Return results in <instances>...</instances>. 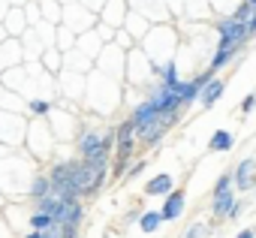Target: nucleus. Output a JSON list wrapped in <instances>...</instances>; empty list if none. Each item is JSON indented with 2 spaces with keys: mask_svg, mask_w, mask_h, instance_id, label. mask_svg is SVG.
Returning <instances> with one entry per match:
<instances>
[{
  "mask_svg": "<svg viewBox=\"0 0 256 238\" xmlns=\"http://www.w3.org/2000/svg\"><path fill=\"white\" fill-rule=\"evenodd\" d=\"M48 106H52L48 100H30V106H28V108H30V114H46V112H48Z\"/></svg>",
  "mask_w": 256,
  "mask_h": 238,
  "instance_id": "6ab92c4d",
  "label": "nucleus"
},
{
  "mask_svg": "<svg viewBox=\"0 0 256 238\" xmlns=\"http://www.w3.org/2000/svg\"><path fill=\"white\" fill-rule=\"evenodd\" d=\"M232 145H235V136L229 133V130H217L211 139H208V151H220V154H226V151H232Z\"/></svg>",
  "mask_w": 256,
  "mask_h": 238,
  "instance_id": "9d476101",
  "label": "nucleus"
},
{
  "mask_svg": "<svg viewBox=\"0 0 256 238\" xmlns=\"http://www.w3.org/2000/svg\"><path fill=\"white\" fill-rule=\"evenodd\" d=\"M238 202V196H235V187H229V190H220V193H214L211 196V214L217 217V220H226V214H229V208Z\"/></svg>",
  "mask_w": 256,
  "mask_h": 238,
  "instance_id": "0eeeda50",
  "label": "nucleus"
},
{
  "mask_svg": "<svg viewBox=\"0 0 256 238\" xmlns=\"http://www.w3.org/2000/svg\"><path fill=\"white\" fill-rule=\"evenodd\" d=\"M253 108H256V94H250V96L241 102V112H253Z\"/></svg>",
  "mask_w": 256,
  "mask_h": 238,
  "instance_id": "4be33fe9",
  "label": "nucleus"
},
{
  "mask_svg": "<svg viewBox=\"0 0 256 238\" xmlns=\"http://www.w3.org/2000/svg\"><path fill=\"white\" fill-rule=\"evenodd\" d=\"M241 211H244V202H235V205L229 208V214H226V220H235V217H238Z\"/></svg>",
  "mask_w": 256,
  "mask_h": 238,
  "instance_id": "412c9836",
  "label": "nucleus"
},
{
  "mask_svg": "<svg viewBox=\"0 0 256 238\" xmlns=\"http://www.w3.org/2000/svg\"><path fill=\"white\" fill-rule=\"evenodd\" d=\"M250 4H253V10H256V0H250Z\"/></svg>",
  "mask_w": 256,
  "mask_h": 238,
  "instance_id": "bb28decb",
  "label": "nucleus"
},
{
  "mask_svg": "<svg viewBox=\"0 0 256 238\" xmlns=\"http://www.w3.org/2000/svg\"><path fill=\"white\" fill-rule=\"evenodd\" d=\"M232 184H235V190H241V193L256 184V160H253V157H247V160H241V163L235 166Z\"/></svg>",
  "mask_w": 256,
  "mask_h": 238,
  "instance_id": "7ed1b4c3",
  "label": "nucleus"
},
{
  "mask_svg": "<svg viewBox=\"0 0 256 238\" xmlns=\"http://www.w3.org/2000/svg\"><path fill=\"white\" fill-rule=\"evenodd\" d=\"M238 48H241L238 42H226V40H220V42H217V52H214L211 60H208V70H211V72H220V70L238 54Z\"/></svg>",
  "mask_w": 256,
  "mask_h": 238,
  "instance_id": "423d86ee",
  "label": "nucleus"
},
{
  "mask_svg": "<svg viewBox=\"0 0 256 238\" xmlns=\"http://www.w3.org/2000/svg\"><path fill=\"white\" fill-rule=\"evenodd\" d=\"M52 223H54V217L46 214V211H36V214L30 217V229H52Z\"/></svg>",
  "mask_w": 256,
  "mask_h": 238,
  "instance_id": "dca6fc26",
  "label": "nucleus"
},
{
  "mask_svg": "<svg viewBox=\"0 0 256 238\" xmlns=\"http://www.w3.org/2000/svg\"><path fill=\"white\" fill-rule=\"evenodd\" d=\"M223 90H226V82H223V78H211V82L202 88V94H199V106H202V108H214L217 100L223 96Z\"/></svg>",
  "mask_w": 256,
  "mask_h": 238,
  "instance_id": "1a4fd4ad",
  "label": "nucleus"
},
{
  "mask_svg": "<svg viewBox=\"0 0 256 238\" xmlns=\"http://www.w3.org/2000/svg\"><path fill=\"white\" fill-rule=\"evenodd\" d=\"M126 163H130V160H118V163H114V172H112V175H114V178H120V175H124V169H126Z\"/></svg>",
  "mask_w": 256,
  "mask_h": 238,
  "instance_id": "5701e85b",
  "label": "nucleus"
},
{
  "mask_svg": "<svg viewBox=\"0 0 256 238\" xmlns=\"http://www.w3.org/2000/svg\"><path fill=\"white\" fill-rule=\"evenodd\" d=\"M253 12H256V10H253V4H250V0H241V4H238V10H235L232 16H235V18H241V22H247Z\"/></svg>",
  "mask_w": 256,
  "mask_h": 238,
  "instance_id": "f3484780",
  "label": "nucleus"
},
{
  "mask_svg": "<svg viewBox=\"0 0 256 238\" xmlns=\"http://www.w3.org/2000/svg\"><path fill=\"white\" fill-rule=\"evenodd\" d=\"M172 190H175V175L169 172H160L145 184V196H169Z\"/></svg>",
  "mask_w": 256,
  "mask_h": 238,
  "instance_id": "6e6552de",
  "label": "nucleus"
},
{
  "mask_svg": "<svg viewBox=\"0 0 256 238\" xmlns=\"http://www.w3.org/2000/svg\"><path fill=\"white\" fill-rule=\"evenodd\" d=\"M145 166H148L145 160H139V163H133V169H130V172H126V178H136V175H142V169H145Z\"/></svg>",
  "mask_w": 256,
  "mask_h": 238,
  "instance_id": "aec40b11",
  "label": "nucleus"
},
{
  "mask_svg": "<svg viewBox=\"0 0 256 238\" xmlns=\"http://www.w3.org/2000/svg\"><path fill=\"white\" fill-rule=\"evenodd\" d=\"M184 208H187V196H184V190H172L166 199H163V208H160V214H163V223H172V220H178L181 214H184Z\"/></svg>",
  "mask_w": 256,
  "mask_h": 238,
  "instance_id": "20e7f679",
  "label": "nucleus"
},
{
  "mask_svg": "<svg viewBox=\"0 0 256 238\" xmlns=\"http://www.w3.org/2000/svg\"><path fill=\"white\" fill-rule=\"evenodd\" d=\"M217 34H220V40L238 42V46H244V42L250 40V36H247V22H241V18H235V16L220 18V22H217Z\"/></svg>",
  "mask_w": 256,
  "mask_h": 238,
  "instance_id": "f03ea898",
  "label": "nucleus"
},
{
  "mask_svg": "<svg viewBox=\"0 0 256 238\" xmlns=\"http://www.w3.org/2000/svg\"><path fill=\"white\" fill-rule=\"evenodd\" d=\"M211 232V226H205V223H196V226H190L187 232H184V238H202V235H208Z\"/></svg>",
  "mask_w": 256,
  "mask_h": 238,
  "instance_id": "a211bd4d",
  "label": "nucleus"
},
{
  "mask_svg": "<svg viewBox=\"0 0 256 238\" xmlns=\"http://www.w3.org/2000/svg\"><path fill=\"white\" fill-rule=\"evenodd\" d=\"M52 232H54L58 238H78V226H72V223H60V220L52 223Z\"/></svg>",
  "mask_w": 256,
  "mask_h": 238,
  "instance_id": "2eb2a0df",
  "label": "nucleus"
},
{
  "mask_svg": "<svg viewBox=\"0 0 256 238\" xmlns=\"http://www.w3.org/2000/svg\"><path fill=\"white\" fill-rule=\"evenodd\" d=\"M52 193L58 199H82V187L76 181V163H58L48 169Z\"/></svg>",
  "mask_w": 256,
  "mask_h": 238,
  "instance_id": "f257e3e1",
  "label": "nucleus"
},
{
  "mask_svg": "<svg viewBox=\"0 0 256 238\" xmlns=\"http://www.w3.org/2000/svg\"><path fill=\"white\" fill-rule=\"evenodd\" d=\"M124 223H139V211H130V214H126V220Z\"/></svg>",
  "mask_w": 256,
  "mask_h": 238,
  "instance_id": "a878e982",
  "label": "nucleus"
},
{
  "mask_svg": "<svg viewBox=\"0 0 256 238\" xmlns=\"http://www.w3.org/2000/svg\"><path fill=\"white\" fill-rule=\"evenodd\" d=\"M52 193V181L48 175H36L34 184H30V199H40V196H48Z\"/></svg>",
  "mask_w": 256,
  "mask_h": 238,
  "instance_id": "f8f14e48",
  "label": "nucleus"
},
{
  "mask_svg": "<svg viewBox=\"0 0 256 238\" xmlns=\"http://www.w3.org/2000/svg\"><path fill=\"white\" fill-rule=\"evenodd\" d=\"M54 220L82 226V220H84V205H82V199H60V208H58Z\"/></svg>",
  "mask_w": 256,
  "mask_h": 238,
  "instance_id": "39448f33",
  "label": "nucleus"
},
{
  "mask_svg": "<svg viewBox=\"0 0 256 238\" xmlns=\"http://www.w3.org/2000/svg\"><path fill=\"white\" fill-rule=\"evenodd\" d=\"M247 36H256V12L247 18Z\"/></svg>",
  "mask_w": 256,
  "mask_h": 238,
  "instance_id": "b1692460",
  "label": "nucleus"
},
{
  "mask_svg": "<svg viewBox=\"0 0 256 238\" xmlns=\"http://www.w3.org/2000/svg\"><path fill=\"white\" fill-rule=\"evenodd\" d=\"M160 84H169V88H175V84H178V70H175V64H172V60L160 66Z\"/></svg>",
  "mask_w": 256,
  "mask_h": 238,
  "instance_id": "4468645a",
  "label": "nucleus"
},
{
  "mask_svg": "<svg viewBox=\"0 0 256 238\" xmlns=\"http://www.w3.org/2000/svg\"><path fill=\"white\" fill-rule=\"evenodd\" d=\"M36 202V211H46V214H58V208H60V199L54 196V193H48V196H40V199H34Z\"/></svg>",
  "mask_w": 256,
  "mask_h": 238,
  "instance_id": "ddd939ff",
  "label": "nucleus"
},
{
  "mask_svg": "<svg viewBox=\"0 0 256 238\" xmlns=\"http://www.w3.org/2000/svg\"><path fill=\"white\" fill-rule=\"evenodd\" d=\"M160 226H163V214H160V211H145V214H139V229H142L145 235H154Z\"/></svg>",
  "mask_w": 256,
  "mask_h": 238,
  "instance_id": "9b49d317",
  "label": "nucleus"
},
{
  "mask_svg": "<svg viewBox=\"0 0 256 238\" xmlns=\"http://www.w3.org/2000/svg\"><path fill=\"white\" fill-rule=\"evenodd\" d=\"M235 238H256V229H241Z\"/></svg>",
  "mask_w": 256,
  "mask_h": 238,
  "instance_id": "393cba45",
  "label": "nucleus"
}]
</instances>
